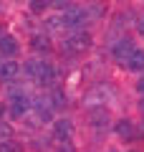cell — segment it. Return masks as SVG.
I'll return each mask as SVG.
<instances>
[{
    "label": "cell",
    "mask_w": 144,
    "mask_h": 152,
    "mask_svg": "<svg viewBox=\"0 0 144 152\" xmlns=\"http://www.w3.org/2000/svg\"><path fill=\"white\" fill-rule=\"evenodd\" d=\"M23 71H25L28 79H33V81H38V84H51V81H53V74H56L53 66L48 64V61H41V58L25 61Z\"/></svg>",
    "instance_id": "6da1fadb"
},
{
    "label": "cell",
    "mask_w": 144,
    "mask_h": 152,
    "mask_svg": "<svg viewBox=\"0 0 144 152\" xmlns=\"http://www.w3.org/2000/svg\"><path fill=\"white\" fill-rule=\"evenodd\" d=\"M89 46H91V36L89 33H73V36H68L63 41V51L66 53H73V51L81 53V51H86Z\"/></svg>",
    "instance_id": "7a4b0ae2"
},
{
    "label": "cell",
    "mask_w": 144,
    "mask_h": 152,
    "mask_svg": "<svg viewBox=\"0 0 144 152\" xmlns=\"http://www.w3.org/2000/svg\"><path fill=\"white\" fill-rule=\"evenodd\" d=\"M84 20H86V10L84 8H73V5H68L66 13L61 15V26H66V28H79Z\"/></svg>",
    "instance_id": "3957f363"
},
{
    "label": "cell",
    "mask_w": 144,
    "mask_h": 152,
    "mask_svg": "<svg viewBox=\"0 0 144 152\" xmlns=\"http://www.w3.org/2000/svg\"><path fill=\"white\" fill-rule=\"evenodd\" d=\"M28 109H31V102H28L25 94H13L10 104H8V114L15 117V119H20V117H25Z\"/></svg>",
    "instance_id": "277c9868"
},
{
    "label": "cell",
    "mask_w": 144,
    "mask_h": 152,
    "mask_svg": "<svg viewBox=\"0 0 144 152\" xmlns=\"http://www.w3.org/2000/svg\"><path fill=\"white\" fill-rule=\"evenodd\" d=\"M134 51H137V48H134V41H132V38H121V41H116V43L111 46V56L116 61H127Z\"/></svg>",
    "instance_id": "5b68a950"
},
{
    "label": "cell",
    "mask_w": 144,
    "mask_h": 152,
    "mask_svg": "<svg viewBox=\"0 0 144 152\" xmlns=\"http://www.w3.org/2000/svg\"><path fill=\"white\" fill-rule=\"evenodd\" d=\"M114 134H116L119 140H124V142H132L134 137H137V127H134L132 119H119L116 124H114Z\"/></svg>",
    "instance_id": "8992f818"
},
{
    "label": "cell",
    "mask_w": 144,
    "mask_h": 152,
    "mask_svg": "<svg viewBox=\"0 0 144 152\" xmlns=\"http://www.w3.org/2000/svg\"><path fill=\"white\" fill-rule=\"evenodd\" d=\"M71 134H73V124H71V119H56L53 122V137H56V142H71Z\"/></svg>",
    "instance_id": "52a82bcc"
},
{
    "label": "cell",
    "mask_w": 144,
    "mask_h": 152,
    "mask_svg": "<svg viewBox=\"0 0 144 152\" xmlns=\"http://www.w3.org/2000/svg\"><path fill=\"white\" fill-rule=\"evenodd\" d=\"M20 51V43L15 41V36H0V53L3 56H15Z\"/></svg>",
    "instance_id": "ba28073f"
},
{
    "label": "cell",
    "mask_w": 144,
    "mask_h": 152,
    "mask_svg": "<svg viewBox=\"0 0 144 152\" xmlns=\"http://www.w3.org/2000/svg\"><path fill=\"white\" fill-rule=\"evenodd\" d=\"M18 71H20V66L15 61H3L0 64V81H13L18 76Z\"/></svg>",
    "instance_id": "9c48e42d"
},
{
    "label": "cell",
    "mask_w": 144,
    "mask_h": 152,
    "mask_svg": "<svg viewBox=\"0 0 144 152\" xmlns=\"http://www.w3.org/2000/svg\"><path fill=\"white\" fill-rule=\"evenodd\" d=\"M127 69L132 71V74H137V71H144V51L137 48L132 56L127 58Z\"/></svg>",
    "instance_id": "30bf717a"
},
{
    "label": "cell",
    "mask_w": 144,
    "mask_h": 152,
    "mask_svg": "<svg viewBox=\"0 0 144 152\" xmlns=\"http://www.w3.org/2000/svg\"><path fill=\"white\" fill-rule=\"evenodd\" d=\"M31 46L36 51H48V48H51V41H48L46 36H33L31 38Z\"/></svg>",
    "instance_id": "8fae6325"
},
{
    "label": "cell",
    "mask_w": 144,
    "mask_h": 152,
    "mask_svg": "<svg viewBox=\"0 0 144 152\" xmlns=\"http://www.w3.org/2000/svg\"><path fill=\"white\" fill-rule=\"evenodd\" d=\"M33 107L38 109V117H41V122H48V119H51V109H48L43 102H33Z\"/></svg>",
    "instance_id": "7c38bea8"
},
{
    "label": "cell",
    "mask_w": 144,
    "mask_h": 152,
    "mask_svg": "<svg viewBox=\"0 0 144 152\" xmlns=\"http://www.w3.org/2000/svg\"><path fill=\"white\" fill-rule=\"evenodd\" d=\"M0 152H23V145H20V142L8 140V142H3V145H0Z\"/></svg>",
    "instance_id": "4fadbf2b"
},
{
    "label": "cell",
    "mask_w": 144,
    "mask_h": 152,
    "mask_svg": "<svg viewBox=\"0 0 144 152\" xmlns=\"http://www.w3.org/2000/svg\"><path fill=\"white\" fill-rule=\"evenodd\" d=\"M91 124H99V127H104L106 124V112H104V109H99V112H91Z\"/></svg>",
    "instance_id": "5bb4252c"
},
{
    "label": "cell",
    "mask_w": 144,
    "mask_h": 152,
    "mask_svg": "<svg viewBox=\"0 0 144 152\" xmlns=\"http://www.w3.org/2000/svg\"><path fill=\"white\" fill-rule=\"evenodd\" d=\"M56 152H76V147L71 145V142H58V145H56Z\"/></svg>",
    "instance_id": "9a60e30c"
},
{
    "label": "cell",
    "mask_w": 144,
    "mask_h": 152,
    "mask_svg": "<svg viewBox=\"0 0 144 152\" xmlns=\"http://www.w3.org/2000/svg\"><path fill=\"white\" fill-rule=\"evenodd\" d=\"M8 137H10V127H8V124H0V145L8 142Z\"/></svg>",
    "instance_id": "2e32d148"
},
{
    "label": "cell",
    "mask_w": 144,
    "mask_h": 152,
    "mask_svg": "<svg viewBox=\"0 0 144 152\" xmlns=\"http://www.w3.org/2000/svg\"><path fill=\"white\" fill-rule=\"evenodd\" d=\"M46 8H51V5H48V3H33V5H31V10H33V13H43Z\"/></svg>",
    "instance_id": "e0dca14e"
},
{
    "label": "cell",
    "mask_w": 144,
    "mask_h": 152,
    "mask_svg": "<svg viewBox=\"0 0 144 152\" xmlns=\"http://www.w3.org/2000/svg\"><path fill=\"white\" fill-rule=\"evenodd\" d=\"M137 91H139V94H144V76L137 81Z\"/></svg>",
    "instance_id": "ac0fdd59"
},
{
    "label": "cell",
    "mask_w": 144,
    "mask_h": 152,
    "mask_svg": "<svg viewBox=\"0 0 144 152\" xmlns=\"http://www.w3.org/2000/svg\"><path fill=\"white\" fill-rule=\"evenodd\" d=\"M139 33L144 36V15H142V20H139Z\"/></svg>",
    "instance_id": "d6986e66"
},
{
    "label": "cell",
    "mask_w": 144,
    "mask_h": 152,
    "mask_svg": "<svg viewBox=\"0 0 144 152\" xmlns=\"http://www.w3.org/2000/svg\"><path fill=\"white\" fill-rule=\"evenodd\" d=\"M139 109H142V114H144V99H142V102H139Z\"/></svg>",
    "instance_id": "ffe728a7"
},
{
    "label": "cell",
    "mask_w": 144,
    "mask_h": 152,
    "mask_svg": "<svg viewBox=\"0 0 144 152\" xmlns=\"http://www.w3.org/2000/svg\"><path fill=\"white\" fill-rule=\"evenodd\" d=\"M111 152H116V150H111Z\"/></svg>",
    "instance_id": "44dd1931"
},
{
    "label": "cell",
    "mask_w": 144,
    "mask_h": 152,
    "mask_svg": "<svg viewBox=\"0 0 144 152\" xmlns=\"http://www.w3.org/2000/svg\"><path fill=\"white\" fill-rule=\"evenodd\" d=\"M132 152H137V150H132Z\"/></svg>",
    "instance_id": "7402d4cb"
}]
</instances>
